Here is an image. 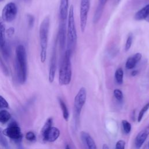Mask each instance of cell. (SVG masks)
I'll return each mask as SVG.
<instances>
[{
	"label": "cell",
	"instance_id": "18",
	"mask_svg": "<svg viewBox=\"0 0 149 149\" xmlns=\"http://www.w3.org/2000/svg\"><path fill=\"white\" fill-rule=\"evenodd\" d=\"M58 100H59V102L62 111L63 117L64 119L66 121H68V119H69V111H68V109L67 108V106H66V104L65 103V102L61 98H59Z\"/></svg>",
	"mask_w": 149,
	"mask_h": 149
},
{
	"label": "cell",
	"instance_id": "23",
	"mask_svg": "<svg viewBox=\"0 0 149 149\" xmlns=\"http://www.w3.org/2000/svg\"><path fill=\"white\" fill-rule=\"evenodd\" d=\"M122 126L123 127V130L125 134H128L130 132L132 126L131 124L126 120H122Z\"/></svg>",
	"mask_w": 149,
	"mask_h": 149
},
{
	"label": "cell",
	"instance_id": "28",
	"mask_svg": "<svg viewBox=\"0 0 149 149\" xmlns=\"http://www.w3.org/2000/svg\"><path fill=\"white\" fill-rule=\"evenodd\" d=\"M1 48V50H2L3 56L5 58V59H8L9 56V49L7 44L5 42V44Z\"/></svg>",
	"mask_w": 149,
	"mask_h": 149
},
{
	"label": "cell",
	"instance_id": "13",
	"mask_svg": "<svg viewBox=\"0 0 149 149\" xmlns=\"http://www.w3.org/2000/svg\"><path fill=\"white\" fill-rule=\"evenodd\" d=\"M142 55L140 52L134 54L133 55L129 57L126 62L125 67L127 69L130 70L135 68L137 63L141 60Z\"/></svg>",
	"mask_w": 149,
	"mask_h": 149
},
{
	"label": "cell",
	"instance_id": "32",
	"mask_svg": "<svg viewBox=\"0 0 149 149\" xmlns=\"http://www.w3.org/2000/svg\"><path fill=\"white\" fill-rule=\"evenodd\" d=\"M27 19H28V25L29 27L30 28H31L33 25H34V17L33 15H30V14H28L27 15Z\"/></svg>",
	"mask_w": 149,
	"mask_h": 149
},
{
	"label": "cell",
	"instance_id": "37",
	"mask_svg": "<svg viewBox=\"0 0 149 149\" xmlns=\"http://www.w3.org/2000/svg\"><path fill=\"white\" fill-rule=\"evenodd\" d=\"M145 20H146V21H147V22H149V15H148V17H147V18H146V19H145Z\"/></svg>",
	"mask_w": 149,
	"mask_h": 149
},
{
	"label": "cell",
	"instance_id": "21",
	"mask_svg": "<svg viewBox=\"0 0 149 149\" xmlns=\"http://www.w3.org/2000/svg\"><path fill=\"white\" fill-rule=\"evenodd\" d=\"M52 119L51 118H49L46 120L45 124L44 125V126L41 129V134L42 137L52 127Z\"/></svg>",
	"mask_w": 149,
	"mask_h": 149
},
{
	"label": "cell",
	"instance_id": "6",
	"mask_svg": "<svg viewBox=\"0 0 149 149\" xmlns=\"http://www.w3.org/2000/svg\"><path fill=\"white\" fill-rule=\"evenodd\" d=\"M90 8V0H80V26L81 31L84 33L88 19V12Z\"/></svg>",
	"mask_w": 149,
	"mask_h": 149
},
{
	"label": "cell",
	"instance_id": "16",
	"mask_svg": "<svg viewBox=\"0 0 149 149\" xmlns=\"http://www.w3.org/2000/svg\"><path fill=\"white\" fill-rule=\"evenodd\" d=\"M149 15V4H147L139 10L134 15V19L138 21L145 20Z\"/></svg>",
	"mask_w": 149,
	"mask_h": 149
},
{
	"label": "cell",
	"instance_id": "15",
	"mask_svg": "<svg viewBox=\"0 0 149 149\" xmlns=\"http://www.w3.org/2000/svg\"><path fill=\"white\" fill-rule=\"evenodd\" d=\"M81 136L87 149H97L95 143L92 137L86 132H81Z\"/></svg>",
	"mask_w": 149,
	"mask_h": 149
},
{
	"label": "cell",
	"instance_id": "4",
	"mask_svg": "<svg viewBox=\"0 0 149 149\" xmlns=\"http://www.w3.org/2000/svg\"><path fill=\"white\" fill-rule=\"evenodd\" d=\"M50 19L49 16H46L40 26L39 37L40 44V60L42 63H44L47 58V50L48 41V34L49 30Z\"/></svg>",
	"mask_w": 149,
	"mask_h": 149
},
{
	"label": "cell",
	"instance_id": "35",
	"mask_svg": "<svg viewBox=\"0 0 149 149\" xmlns=\"http://www.w3.org/2000/svg\"><path fill=\"white\" fill-rule=\"evenodd\" d=\"M102 149H109V147L108 146V145H107V144H103V146H102Z\"/></svg>",
	"mask_w": 149,
	"mask_h": 149
},
{
	"label": "cell",
	"instance_id": "30",
	"mask_svg": "<svg viewBox=\"0 0 149 149\" xmlns=\"http://www.w3.org/2000/svg\"><path fill=\"white\" fill-rule=\"evenodd\" d=\"M9 107V104L6 100L1 95H0V109L7 108Z\"/></svg>",
	"mask_w": 149,
	"mask_h": 149
},
{
	"label": "cell",
	"instance_id": "14",
	"mask_svg": "<svg viewBox=\"0 0 149 149\" xmlns=\"http://www.w3.org/2000/svg\"><path fill=\"white\" fill-rule=\"evenodd\" d=\"M69 0H61L59 5V16L61 20H66L69 12Z\"/></svg>",
	"mask_w": 149,
	"mask_h": 149
},
{
	"label": "cell",
	"instance_id": "11",
	"mask_svg": "<svg viewBox=\"0 0 149 149\" xmlns=\"http://www.w3.org/2000/svg\"><path fill=\"white\" fill-rule=\"evenodd\" d=\"M149 135V126L141 130L136 136L134 140V146L136 149H140Z\"/></svg>",
	"mask_w": 149,
	"mask_h": 149
},
{
	"label": "cell",
	"instance_id": "19",
	"mask_svg": "<svg viewBox=\"0 0 149 149\" xmlns=\"http://www.w3.org/2000/svg\"><path fill=\"white\" fill-rule=\"evenodd\" d=\"M115 79L118 84H122L123 82V70L122 68H118L115 73Z\"/></svg>",
	"mask_w": 149,
	"mask_h": 149
},
{
	"label": "cell",
	"instance_id": "24",
	"mask_svg": "<svg viewBox=\"0 0 149 149\" xmlns=\"http://www.w3.org/2000/svg\"><path fill=\"white\" fill-rule=\"evenodd\" d=\"M133 34L130 33L129 34L127 38L126 39V43H125V49L126 51H127L129 50V49L130 48L132 42H133Z\"/></svg>",
	"mask_w": 149,
	"mask_h": 149
},
{
	"label": "cell",
	"instance_id": "27",
	"mask_svg": "<svg viewBox=\"0 0 149 149\" xmlns=\"http://www.w3.org/2000/svg\"><path fill=\"white\" fill-rule=\"evenodd\" d=\"M113 95L118 101H122L123 98V95L122 91L119 89H115L113 90Z\"/></svg>",
	"mask_w": 149,
	"mask_h": 149
},
{
	"label": "cell",
	"instance_id": "39",
	"mask_svg": "<svg viewBox=\"0 0 149 149\" xmlns=\"http://www.w3.org/2000/svg\"><path fill=\"white\" fill-rule=\"evenodd\" d=\"M148 146H149V142H148Z\"/></svg>",
	"mask_w": 149,
	"mask_h": 149
},
{
	"label": "cell",
	"instance_id": "12",
	"mask_svg": "<svg viewBox=\"0 0 149 149\" xmlns=\"http://www.w3.org/2000/svg\"><path fill=\"white\" fill-rule=\"evenodd\" d=\"M60 131L56 127H51L42 137L43 140L49 141L54 142L55 141L59 136Z\"/></svg>",
	"mask_w": 149,
	"mask_h": 149
},
{
	"label": "cell",
	"instance_id": "8",
	"mask_svg": "<svg viewBox=\"0 0 149 149\" xmlns=\"http://www.w3.org/2000/svg\"><path fill=\"white\" fill-rule=\"evenodd\" d=\"M17 13V6L14 2L7 3L3 8L2 11V19L7 22H12L16 17Z\"/></svg>",
	"mask_w": 149,
	"mask_h": 149
},
{
	"label": "cell",
	"instance_id": "9",
	"mask_svg": "<svg viewBox=\"0 0 149 149\" xmlns=\"http://www.w3.org/2000/svg\"><path fill=\"white\" fill-rule=\"evenodd\" d=\"M56 44H55L52 49L48 74V80L51 83L54 81L55 76V72L56 70Z\"/></svg>",
	"mask_w": 149,
	"mask_h": 149
},
{
	"label": "cell",
	"instance_id": "31",
	"mask_svg": "<svg viewBox=\"0 0 149 149\" xmlns=\"http://www.w3.org/2000/svg\"><path fill=\"white\" fill-rule=\"evenodd\" d=\"M125 141L122 140H120L117 141L115 145V149H125Z\"/></svg>",
	"mask_w": 149,
	"mask_h": 149
},
{
	"label": "cell",
	"instance_id": "33",
	"mask_svg": "<svg viewBox=\"0 0 149 149\" xmlns=\"http://www.w3.org/2000/svg\"><path fill=\"white\" fill-rule=\"evenodd\" d=\"M14 32H15V29H14V28H13V27H10L9 29H8V30L6 31V33H7V34L9 36H12L13 34V33H14Z\"/></svg>",
	"mask_w": 149,
	"mask_h": 149
},
{
	"label": "cell",
	"instance_id": "25",
	"mask_svg": "<svg viewBox=\"0 0 149 149\" xmlns=\"http://www.w3.org/2000/svg\"><path fill=\"white\" fill-rule=\"evenodd\" d=\"M0 145L5 148H7L8 147V141L5 138V137L4 136V134H3L2 130L1 127H0Z\"/></svg>",
	"mask_w": 149,
	"mask_h": 149
},
{
	"label": "cell",
	"instance_id": "22",
	"mask_svg": "<svg viewBox=\"0 0 149 149\" xmlns=\"http://www.w3.org/2000/svg\"><path fill=\"white\" fill-rule=\"evenodd\" d=\"M149 109V102L146 104L141 109L140 111L139 112V113L138 115V116H137V121L139 122H140L141 120H142L144 114L146 113V112Z\"/></svg>",
	"mask_w": 149,
	"mask_h": 149
},
{
	"label": "cell",
	"instance_id": "38",
	"mask_svg": "<svg viewBox=\"0 0 149 149\" xmlns=\"http://www.w3.org/2000/svg\"><path fill=\"white\" fill-rule=\"evenodd\" d=\"M3 1V0H0V2H2V1Z\"/></svg>",
	"mask_w": 149,
	"mask_h": 149
},
{
	"label": "cell",
	"instance_id": "36",
	"mask_svg": "<svg viewBox=\"0 0 149 149\" xmlns=\"http://www.w3.org/2000/svg\"><path fill=\"white\" fill-rule=\"evenodd\" d=\"M65 149H70V147H69V146L68 144H67V145L66 146Z\"/></svg>",
	"mask_w": 149,
	"mask_h": 149
},
{
	"label": "cell",
	"instance_id": "2",
	"mask_svg": "<svg viewBox=\"0 0 149 149\" xmlns=\"http://www.w3.org/2000/svg\"><path fill=\"white\" fill-rule=\"evenodd\" d=\"M71 55L72 52L66 49L62 59L59 72V83L61 86L69 84L72 79Z\"/></svg>",
	"mask_w": 149,
	"mask_h": 149
},
{
	"label": "cell",
	"instance_id": "7",
	"mask_svg": "<svg viewBox=\"0 0 149 149\" xmlns=\"http://www.w3.org/2000/svg\"><path fill=\"white\" fill-rule=\"evenodd\" d=\"M3 134L10 139L15 140H19L22 138V133L18 124L15 121L10 122L8 126L2 130Z\"/></svg>",
	"mask_w": 149,
	"mask_h": 149
},
{
	"label": "cell",
	"instance_id": "17",
	"mask_svg": "<svg viewBox=\"0 0 149 149\" xmlns=\"http://www.w3.org/2000/svg\"><path fill=\"white\" fill-rule=\"evenodd\" d=\"M5 27L3 20L0 17V47L5 44Z\"/></svg>",
	"mask_w": 149,
	"mask_h": 149
},
{
	"label": "cell",
	"instance_id": "3",
	"mask_svg": "<svg viewBox=\"0 0 149 149\" xmlns=\"http://www.w3.org/2000/svg\"><path fill=\"white\" fill-rule=\"evenodd\" d=\"M77 31L75 26L74 17V7L71 5L68 12V28H67V49L73 52L76 48L77 44Z\"/></svg>",
	"mask_w": 149,
	"mask_h": 149
},
{
	"label": "cell",
	"instance_id": "26",
	"mask_svg": "<svg viewBox=\"0 0 149 149\" xmlns=\"http://www.w3.org/2000/svg\"><path fill=\"white\" fill-rule=\"evenodd\" d=\"M0 68H1L2 72L3 73V74L5 76H9V70H8L6 65H5V62H3L2 58L1 57V56H0Z\"/></svg>",
	"mask_w": 149,
	"mask_h": 149
},
{
	"label": "cell",
	"instance_id": "20",
	"mask_svg": "<svg viewBox=\"0 0 149 149\" xmlns=\"http://www.w3.org/2000/svg\"><path fill=\"white\" fill-rule=\"evenodd\" d=\"M11 118L10 113L6 110L0 111V122L2 123H5Z\"/></svg>",
	"mask_w": 149,
	"mask_h": 149
},
{
	"label": "cell",
	"instance_id": "34",
	"mask_svg": "<svg viewBox=\"0 0 149 149\" xmlns=\"http://www.w3.org/2000/svg\"><path fill=\"white\" fill-rule=\"evenodd\" d=\"M137 73H138V70H133L131 72V76H136L137 74Z\"/></svg>",
	"mask_w": 149,
	"mask_h": 149
},
{
	"label": "cell",
	"instance_id": "40",
	"mask_svg": "<svg viewBox=\"0 0 149 149\" xmlns=\"http://www.w3.org/2000/svg\"><path fill=\"white\" fill-rule=\"evenodd\" d=\"M25 1H27V0H25Z\"/></svg>",
	"mask_w": 149,
	"mask_h": 149
},
{
	"label": "cell",
	"instance_id": "10",
	"mask_svg": "<svg viewBox=\"0 0 149 149\" xmlns=\"http://www.w3.org/2000/svg\"><path fill=\"white\" fill-rule=\"evenodd\" d=\"M65 20H61L59 24V31L58 35V40L59 41V47L61 49H63L66 45V38H67V32Z\"/></svg>",
	"mask_w": 149,
	"mask_h": 149
},
{
	"label": "cell",
	"instance_id": "29",
	"mask_svg": "<svg viewBox=\"0 0 149 149\" xmlns=\"http://www.w3.org/2000/svg\"><path fill=\"white\" fill-rule=\"evenodd\" d=\"M26 139L30 141H35L36 139V137L35 134L33 132H28L26 134Z\"/></svg>",
	"mask_w": 149,
	"mask_h": 149
},
{
	"label": "cell",
	"instance_id": "5",
	"mask_svg": "<svg viewBox=\"0 0 149 149\" xmlns=\"http://www.w3.org/2000/svg\"><path fill=\"white\" fill-rule=\"evenodd\" d=\"M86 89L84 87H82L79 89L74 100V118H76V119H77V118L80 116L82 108L86 102Z\"/></svg>",
	"mask_w": 149,
	"mask_h": 149
},
{
	"label": "cell",
	"instance_id": "1",
	"mask_svg": "<svg viewBox=\"0 0 149 149\" xmlns=\"http://www.w3.org/2000/svg\"><path fill=\"white\" fill-rule=\"evenodd\" d=\"M16 69L19 82L24 84L27 76V65L26 51L23 45H19L16 48Z\"/></svg>",
	"mask_w": 149,
	"mask_h": 149
}]
</instances>
